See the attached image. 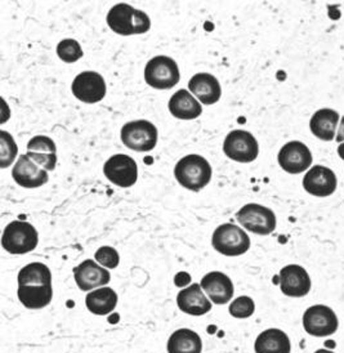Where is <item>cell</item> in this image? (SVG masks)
I'll return each mask as SVG.
<instances>
[{
  "mask_svg": "<svg viewBox=\"0 0 344 353\" xmlns=\"http://www.w3.org/2000/svg\"><path fill=\"white\" fill-rule=\"evenodd\" d=\"M108 23L115 34L123 37L145 34L151 28V21L145 12L124 3L117 4L108 10Z\"/></svg>",
  "mask_w": 344,
  "mask_h": 353,
  "instance_id": "6da1fadb",
  "label": "cell"
},
{
  "mask_svg": "<svg viewBox=\"0 0 344 353\" xmlns=\"http://www.w3.org/2000/svg\"><path fill=\"white\" fill-rule=\"evenodd\" d=\"M178 183L190 191H200L212 179V167L205 157L187 155L182 157L174 168Z\"/></svg>",
  "mask_w": 344,
  "mask_h": 353,
  "instance_id": "7a4b0ae2",
  "label": "cell"
},
{
  "mask_svg": "<svg viewBox=\"0 0 344 353\" xmlns=\"http://www.w3.org/2000/svg\"><path fill=\"white\" fill-rule=\"evenodd\" d=\"M38 231L31 223L23 221L10 222L1 236V246L10 254L30 253L38 246Z\"/></svg>",
  "mask_w": 344,
  "mask_h": 353,
  "instance_id": "3957f363",
  "label": "cell"
},
{
  "mask_svg": "<svg viewBox=\"0 0 344 353\" xmlns=\"http://www.w3.org/2000/svg\"><path fill=\"white\" fill-rule=\"evenodd\" d=\"M120 137L129 150L148 152L158 145V129L148 120H134L121 128Z\"/></svg>",
  "mask_w": 344,
  "mask_h": 353,
  "instance_id": "277c9868",
  "label": "cell"
},
{
  "mask_svg": "<svg viewBox=\"0 0 344 353\" xmlns=\"http://www.w3.org/2000/svg\"><path fill=\"white\" fill-rule=\"evenodd\" d=\"M212 244L218 253L227 256L245 254L250 249V239L244 230L232 223L216 227L213 232Z\"/></svg>",
  "mask_w": 344,
  "mask_h": 353,
  "instance_id": "5b68a950",
  "label": "cell"
},
{
  "mask_svg": "<svg viewBox=\"0 0 344 353\" xmlns=\"http://www.w3.org/2000/svg\"><path fill=\"white\" fill-rule=\"evenodd\" d=\"M179 79L177 62L167 56H156L150 59L145 68V80L152 88L172 89L179 83Z\"/></svg>",
  "mask_w": 344,
  "mask_h": 353,
  "instance_id": "8992f818",
  "label": "cell"
},
{
  "mask_svg": "<svg viewBox=\"0 0 344 353\" xmlns=\"http://www.w3.org/2000/svg\"><path fill=\"white\" fill-rule=\"evenodd\" d=\"M236 219L245 230L256 235H270L276 230L275 213L254 203L243 206L236 213Z\"/></svg>",
  "mask_w": 344,
  "mask_h": 353,
  "instance_id": "52a82bcc",
  "label": "cell"
},
{
  "mask_svg": "<svg viewBox=\"0 0 344 353\" xmlns=\"http://www.w3.org/2000/svg\"><path fill=\"white\" fill-rule=\"evenodd\" d=\"M302 323L305 333L316 338L329 336L334 334L339 326L336 314L330 307L324 304H315L310 307L303 314Z\"/></svg>",
  "mask_w": 344,
  "mask_h": 353,
  "instance_id": "ba28073f",
  "label": "cell"
},
{
  "mask_svg": "<svg viewBox=\"0 0 344 353\" xmlns=\"http://www.w3.org/2000/svg\"><path fill=\"white\" fill-rule=\"evenodd\" d=\"M223 152L228 159L246 164L254 161L258 157L259 146L252 133L236 129L227 134L223 142Z\"/></svg>",
  "mask_w": 344,
  "mask_h": 353,
  "instance_id": "9c48e42d",
  "label": "cell"
},
{
  "mask_svg": "<svg viewBox=\"0 0 344 353\" xmlns=\"http://www.w3.org/2000/svg\"><path fill=\"white\" fill-rule=\"evenodd\" d=\"M103 173L111 183L121 188H128L137 182V163L133 157L118 154L110 157L105 163Z\"/></svg>",
  "mask_w": 344,
  "mask_h": 353,
  "instance_id": "30bf717a",
  "label": "cell"
},
{
  "mask_svg": "<svg viewBox=\"0 0 344 353\" xmlns=\"http://www.w3.org/2000/svg\"><path fill=\"white\" fill-rule=\"evenodd\" d=\"M71 90L81 102L97 103L106 96V83L99 72L84 71L74 79Z\"/></svg>",
  "mask_w": 344,
  "mask_h": 353,
  "instance_id": "8fae6325",
  "label": "cell"
},
{
  "mask_svg": "<svg viewBox=\"0 0 344 353\" xmlns=\"http://www.w3.org/2000/svg\"><path fill=\"white\" fill-rule=\"evenodd\" d=\"M279 164L290 174H299L312 165V154L301 141H292L284 145L279 152Z\"/></svg>",
  "mask_w": 344,
  "mask_h": 353,
  "instance_id": "7c38bea8",
  "label": "cell"
},
{
  "mask_svg": "<svg viewBox=\"0 0 344 353\" xmlns=\"http://www.w3.org/2000/svg\"><path fill=\"white\" fill-rule=\"evenodd\" d=\"M279 276L280 289L286 296L302 298L311 292V277L302 265H285L284 268H281Z\"/></svg>",
  "mask_w": 344,
  "mask_h": 353,
  "instance_id": "4fadbf2b",
  "label": "cell"
},
{
  "mask_svg": "<svg viewBox=\"0 0 344 353\" xmlns=\"http://www.w3.org/2000/svg\"><path fill=\"white\" fill-rule=\"evenodd\" d=\"M336 176L330 168L315 165L311 168L303 178L305 191L316 197H327L336 190Z\"/></svg>",
  "mask_w": 344,
  "mask_h": 353,
  "instance_id": "5bb4252c",
  "label": "cell"
},
{
  "mask_svg": "<svg viewBox=\"0 0 344 353\" xmlns=\"http://www.w3.org/2000/svg\"><path fill=\"white\" fill-rule=\"evenodd\" d=\"M12 176L19 186L23 188H38L50 179L48 172L39 168L28 155H21L12 169Z\"/></svg>",
  "mask_w": 344,
  "mask_h": 353,
  "instance_id": "9a60e30c",
  "label": "cell"
},
{
  "mask_svg": "<svg viewBox=\"0 0 344 353\" xmlns=\"http://www.w3.org/2000/svg\"><path fill=\"white\" fill-rule=\"evenodd\" d=\"M74 277L77 285L83 292H90L96 288H102L108 285L111 275L108 270L97 265L94 261L87 259L74 268Z\"/></svg>",
  "mask_w": 344,
  "mask_h": 353,
  "instance_id": "2e32d148",
  "label": "cell"
},
{
  "mask_svg": "<svg viewBox=\"0 0 344 353\" xmlns=\"http://www.w3.org/2000/svg\"><path fill=\"white\" fill-rule=\"evenodd\" d=\"M200 285L208 298L216 304H226L232 299L235 293V288L231 279L218 271L209 272L204 276Z\"/></svg>",
  "mask_w": 344,
  "mask_h": 353,
  "instance_id": "e0dca14e",
  "label": "cell"
},
{
  "mask_svg": "<svg viewBox=\"0 0 344 353\" xmlns=\"http://www.w3.org/2000/svg\"><path fill=\"white\" fill-rule=\"evenodd\" d=\"M177 304L182 312L191 316H203L212 310V301L208 299L200 284L182 289L177 295Z\"/></svg>",
  "mask_w": 344,
  "mask_h": 353,
  "instance_id": "ac0fdd59",
  "label": "cell"
},
{
  "mask_svg": "<svg viewBox=\"0 0 344 353\" xmlns=\"http://www.w3.org/2000/svg\"><path fill=\"white\" fill-rule=\"evenodd\" d=\"M57 148L52 138L35 136L28 143V157L45 170H54L57 165Z\"/></svg>",
  "mask_w": 344,
  "mask_h": 353,
  "instance_id": "d6986e66",
  "label": "cell"
},
{
  "mask_svg": "<svg viewBox=\"0 0 344 353\" xmlns=\"http://www.w3.org/2000/svg\"><path fill=\"white\" fill-rule=\"evenodd\" d=\"M188 89L203 105L207 106L216 103L222 96L219 81L216 77L207 72H200L190 79Z\"/></svg>",
  "mask_w": 344,
  "mask_h": 353,
  "instance_id": "ffe728a7",
  "label": "cell"
},
{
  "mask_svg": "<svg viewBox=\"0 0 344 353\" xmlns=\"http://www.w3.org/2000/svg\"><path fill=\"white\" fill-rule=\"evenodd\" d=\"M168 106L170 114L181 120H194L203 114V106L186 89L177 90L169 99Z\"/></svg>",
  "mask_w": 344,
  "mask_h": 353,
  "instance_id": "44dd1931",
  "label": "cell"
},
{
  "mask_svg": "<svg viewBox=\"0 0 344 353\" xmlns=\"http://www.w3.org/2000/svg\"><path fill=\"white\" fill-rule=\"evenodd\" d=\"M339 114L333 108H321L317 110L310 121V129L315 137L321 141H333L335 129L339 123Z\"/></svg>",
  "mask_w": 344,
  "mask_h": 353,
  "instance_id": "7402d4cb",
  "label": "cell"
},
{
  "mask_svg": "<svg viewBox=\"0 0 344 353\" xmlns=\"http://www.w3.org/2000/svg\"><path fill=\"white\" fill-rule=\"evenodd\" d=\"M256 353H290L292 343L289 336L280 329H267L256 336Z\"/></svg>",
  "mask_w": 344,
  "mask_h": 353,
  "instance_id": "603a6c76",
  "label": "cell"
},
{
  "mask_svg": "<svg viewBox=\"0 0 344 353\" xmlns=\"http://www.w3.org/2000/svg\"><path fill=\"white\" fill-rule=\"evenodd\" d=\"M19 299L29 310H40L47 307L53 298L52 285H25L19 286Z\"/></svg>",
  "mask_w": 344,
  "mask_h": 353,
  "instance_id": "cb8c5ba5",
  "label": "cell"
},
{
  "mask_svg": "<svg viewBox=\"0 0 344 353\" xmlns=\"http://www.w3.org/2000/svg\"><path fill=\"white\" fill-rule=\"evenodd\" d=\"M85 304L89 312L97 316H106L117 308L118 294L111 288H99L88 293Z\"/></svg>",
  "mask_w": 344,
  "mask_h": 353,
  "instance_id": "d4e9b609",
  "label": "cell"
},
{
  "mask_svg": "<svg viewBox=\"0 0 344 353\" xmlns=\"http://www.w3.org/2000/svg\"><path fill=\"white\" fill-rule=\"evenodd\" d=\"M168 353H201L203 342L199 334L190 329H179L168 341Z\"/></svg>",
  "mask_w": 344,
  "mask_h": 353,
  "instance_id": "484cf974",
  "label": "cell"
},
{
  "mask_svg": "<svg viewBox=\"0 0 344 353\" xmlns=\"http://www.w3.org/2000/svg\"><path fill=\"white\" fill-rule=\"evenodd\" d=\"M25 285H52V274L48 265L35 262L21 268L19 286Z\"/></svg>",
  "mask_w": 344,
  "mask_h": 353,
  "instance_id": "4316f807",
  "label": "cell"
},
{
  "mask_svg": "<svg viewBox=\"0 0 344 353\" xmlns=\"http://www.w3.org/2000/svg\"><path fill=\"white\" fill-rule=\"evenodd\" d=\"M0 167L6 169L14 161L19 152V148L13 137L6 130L0 132Z\"/></svg>",
  "mask_w": 344,
  "mask_h": 353,
  "instance_id": "83f0119b",
  "label": "cell"
},
{
  "mask_svg": "<svg viewBox=\"0 0 344 353\" xmlns=\"http://www.w3.org/2000/svg\"><path fill=\"white\" fill-rule=\"evenodd\" d=\"M57 54L63 62L74 63L83 57V50L80 47L79 41L65 39L59 41L57 46Z\"/></svg>",
  "mask_w": 344,
  "mask_h": 353,
  "instance_id": "f1b7e54d",
  "label": "cell"
},
{
  "mask_svg": "<svg viewBox=\"0 0 344 353\" xmlns=\"http://www.w3.org/2000/svg\"><path fill=\"white\" fill-rule=\"evenodd\" d=\"M256 311V304L250 296H239L228 307V312L235 319H247L253 316Z\"/></svg>",
  "mask_w": 344,
  "mask_h": 353,
  "instance_id": "f546056e",
  "label": "cell"
},
{
  "mask_svg": "<svg viewBox=\"0 0 344 353\" xmlns=\"http://www.w3.org/2000/svg\"><path fill=\"white\" fill-rule=\"evenodd\" d=\"M94 259L99 262L102 267H106L110 270H114L119 265L120 256L119 253L111 246H102L94 254Z\"/></svg>",
  "mask_w": 344,
  "mask_h": 353,
  "instance_id": "4dcf8cb0",
  "label": "cell"
},
{
  "mask_svg": "<svg viewBox=\"0 0 344 353\" xmlns=\"http://www.w3.org/2000/svg\"><path fill=\"white\" fill-rule=\"evenodd\" d=\"M335 141L338 143H343L344 142V117L342 119V121H341V127H339V132H338V134L335 137Z\"/></svg>",
  "mask_w": 344,
  "mask_h": 353,
  "instance_id": "1f68e13d",
  "label": "cell"
},
{
  "mask_svg": "<svg viewBox=\"0 0 344 353\" xmlns=\"http://www.w3.org/2000/svg\"><path fill=\"white\" fill-rule=\"evenodd\" d=\"M338 155H339V157L344 161V142L343 143H341L339 148H338Z\"/></svg>",
  "mask_w": 344,
  "mask_h": 353,
  "instance_id": "d6a6232c",
  "label": "cell"
},
{
  "mask_svg": "<svg viewBox=\"0 0 344 353\" xmlns=\"http://www.w3.org/2000/svg\"><path fill=\"white\" fill-rule=\"evenodd\" d=\"M315 353H334L333 351H329V350H317Z\"/></svg>",
  "mask_w": 344,
  "mask_h": 353,
  "instance_id": "836d02e7",
  "label": "cell"
}]
</instances>
